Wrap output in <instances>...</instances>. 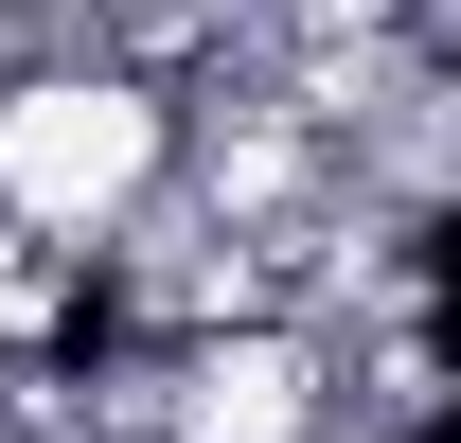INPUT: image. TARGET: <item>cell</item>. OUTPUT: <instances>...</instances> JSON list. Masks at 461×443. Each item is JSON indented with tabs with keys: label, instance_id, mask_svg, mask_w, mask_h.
<instances>
[{
	"label": "cell",
	"instance_id": "1",
	"mask_svg": "<svg viewBox=\"0 0 461 443\" xmlns=\"http://www.w3.org/2000/svg\"><path fill=\"white\" fill-rule=\"evenodd\" d=\"M160 195H177V89H142V71H107V54L0 89V231L107 267Z\"/></svg>",
	"mask_w": 461,
	"mask_h": 443
}]
</instances>
